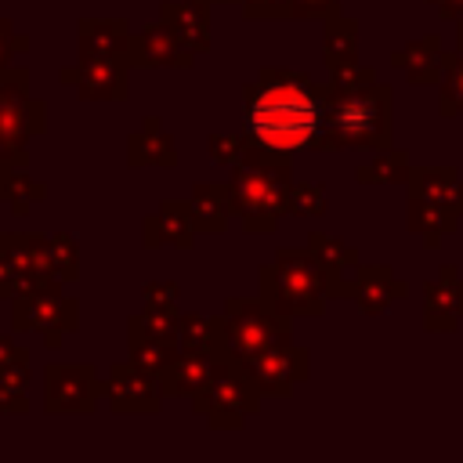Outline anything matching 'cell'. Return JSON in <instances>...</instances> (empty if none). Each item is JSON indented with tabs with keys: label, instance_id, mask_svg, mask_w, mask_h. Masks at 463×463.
<instances>
[{
	"label": "cell",
	"instance_id": "cell-1",
	"mask_svg": "<svg viewBox=\"0 0 463 463\" xmlns=\"http://www.w3.org/2000/svg\"><path fill=\"white\" fill-rule=\"evenodd\" d=\"M326 83L289 65H260L242 87V163L293 170L300 148L318 152Z\"/></svg>",
	"mask_w": 463,
	"mask_h": 463
},
{
	"label": "cell",
	"instance_id": "cell-2",
	"mask_svg": "<svg viewBox=\"0 0 463 463\" xmlns=\"http://www.w3.org/2000/svg\"><path fill=\"white\" fill-rule=\"evenodd\" d=\"M394 145V90L387 83H369L340 90L326 83V116L318 152H380Z\"/></svg>",
	"mask_w": 463,
	"mask_h": 463
},
{
	"label": "cell",
	"instance_id": "cell-3",
	"mask_svg": "<svg viewBox=\"0 0 463 463\" xmlns=\"http://www.w3.org/2000/svg\"><path fill=\"white\" fill-rule=\"evenodd\" d=\"M257 297L289 318H322L329 307L326 275L307 253V246H282L257 271Z\"/></svg>",
	"mask_w": 463,
	"mask_h": 463
},
{
	"label": "cell",
	"instance_id": "cell-4",
	"mask_svg": "<svg viewBox=\"0 0 463 463\" xmlns=\"http://www.w3.org/2000/svg\"><path fill=\"white\" fill-rule=\"evenodd\" d=\"M228 181L232 217L246 235H268L286 217V192L293 184V170H268L253 163H235Z\"/></svg>",
	"mask_w": 463,
	"mask_h": 463
},
{
	"label": "cell",
	"instance_id": "cell-5",
	"mask_svg": "<svg viewBox=\"0 0 463 463\" xmlns=\"http://www.w3.org/2000/svg\"><path fill=\"white\" fill-rule=\"evenodd\" d=\"M188 402H192V412L210 430H242L246 420H253L260 412L264 394L257 391V383L250 380V373L239 362L217 358L210 383L199 394H192Z\"/></svg>",
	"mask_w": 463,
	"mask_h": 463
},
{
	"label": "cell",
	"instance_id": "cell-6",
	"mask_svg": "<svg viewBox=\"0 0 463 463\" xmlns=\"http://www.w3.org/2000/svg\"><path fill=\"white\" fill-rule=\"evenodd\" d=\"M221 329H224V336H221L217 358H232V362L246 365L264 347L293 336V318L271 311L260 297H228L224 311H221Z\"/></svg>",
	"mask_w": 463,
	"mask_h": 463
},
{
	"label": "cell",
	"instance_id": "cell-7",
	"mask_svg": "<svg viewBox=\"0 0 463 463\" xmlns=\"http://www.w3.org/2000/svg\"><path fill=\"white\" fill-rule=\"evenodd\" d=\"M11 329L33 333L51 351H58L61 340L80 329V300L69 293V286L18 293V297H11Z\"/></svg>",
	"mask_w": 463,
	"mask_h": 463
},
{
	"label": "cell",
	"instance_id": "cell-8",
	"mask_svg": "<svg viewBox=\"0 0 463 463\" xmlns=\"http://www.w3.org/2000/svg\"><path fill=\"white\" fill-rule=\"evenodd\" d=\"M105 398V376L90 362H51L43 365V412L51 416H90Z\"/></svg>",
	"mask_w": 463,
	"mask_h": 463
},
{
	"label": "cell",
	"instance_id": "cell-9",
	"mask_svg": "<svg viewBox=\"0 0 463 463\" xmlns=\"http://www.w3.org/2000/svg\"><path fill=\"white\" fill-rule=\"evenodd\" d=\"M242 369L250 373V380L257 383V391L264 398H289L311 376V354L293 336H286V340L264 347L260 354H253Z\"/></svg>",
	"mask_w": 463,
	"mask_h": 463
},
{
	"label": "cell",
	"instance_id": "cell-10",
	"mask_svg": "<svg viewBox=\"0 0 463 463\" xmlns=\"http://www.w3.org/2000/svg\"><path fill=\"white\" fill-rule=\"evenodd\" d=\"M58 80L76 90L80 101H123L130 94V61L105 54H76L58 69Z\"/></svg>",
	"mask_w": 463,
	"mask_h": 463
},
{
	"label": "cell",
	"instance_id": "cell-11",
	"mask_svg": "<svg viewBox=\"0 0 463 463\" xmlns=\"http://www.w3.org/2000/svg\"><path fill=\"white\" fill-rule=\"evenodd\" d=\"M47 130V101L4 98L0 101V166H29V137Z\"/></svg>",
	"mask_w": 463,
	"mask_h": 463
},
{
	"label": "cell",
	"instance_id": "cell-12",
	"mask_svg": "<svg viewBox=\"0 0 463 463\" xmlns=\"http://www.w3.org/2000/svg\"><path fill=\"white\" fill-rule=\"evenodd\" d=\"M166 394L156 376L141 373L130 362H112L105 373V405L116 416H156Z\"/></svg>",
	"mask_w": 463,
	"mask_h": 463
},
{
	"label": "cell",
	"instance_id": "cell-13",
	"mask_svg": "<svg viewBox=\"0 0 463 463\" xmlns=\"http://www.w3.org/2000/svg\"><path fill=\"white\" fill-rule=\"evenodd\" d=\"M127 61H130V69H192L195 51H188L177 40V33L159 18L152 25L134 29L130 47H127Z\"/></svg>",
	"mask_w": 463,
	"mask_h": 463
},
{
	"label": "cell",
	"instance_id": "cell-14",
	"mask_svg": "<svg viewBox=\"0 0 463 463\" xmlns=\"http://www.w3.org/2000/svg\"><path fill=\"white\" fill-rule=\"evenodd\" d=\"M463 322V275L456 264H441L434 279L423 282V329L456 333Z\"/></svg>",
	"mask_w": 463,
	"mask_h": 463
},
{
	"label": "cell",
	"instance_id": "cell-15",
	"mask_svg": "<svg viewBox=\"0 0 463 463\" xmlns=\"http://www.w3.org/2000/svg\"><path fill=\"white\" fill-rule=\"evenodd\" d=\"M0 253L14 264L18 271V293H36V289H54L61 286L51 268H47V239L29 235V232H0ZM14 293V297H18Z\"/></svg>",
	"mask_w": 463,
	"mask_h": 463
},
{
	"label": "cell",
	"instance_id": "cell-16",
	"mask_svg": "<svg viewBox=\"0 0 463 463\" xmlns=\"http://www.w3.org/2000/svg\"><path fill=\"white\" fill-rule=\"evenodd\" d=\"M304 246L326 275L329 300H351V279H354V268L362 264V253L351 242H344L336 235H326V232H311L304 239Z\"/></svg>",
	"mask_w": 463,
	"mask_h": 463
},
{
	"label": "cell",
	"instance_id": "cell-17",
	"mask_svg": "<svg viewBox=\"0 0 463 463\" xmlns=\"http://www.w3.org/2000/svg\"><path fill=\"white\" fill-rule=\"evenodd\" d=\"M195 221L188 210V199H163L159 210L141 217V246L145 250H159V246H174V250H192L195 246Z\"/></svg>",
	"mask_w": 463,
	"mask_h": 463
},
{
	"label": "cell",
	"instance_id": "cell-18",
	"mask_svg": "<svg viewBox=\"0 0 463 463\" xmlns=\"http://www.w3.org/2000/svg\"><path fill=\"white\" fill-rule=\"evenodd\" d=\"M405 297H409V282L398 279L387 264H358V268H354L351 300L358 304L362 315L376 318V315H383L394 300H405Z\"/></svg>",
	"mask_w": 463,
	"mask_h": 463
},
{
	"label": "cell",
	"instance_id": "cell-19",
	"mask_svg": "<svg viewBox=\"0 0 463 463\" xmlns=\"http://www.w3.org/2000/svg\"><path fill=\"white\" fill-rule=\"evenodd\" d=\"M391 65L402 69L412 87H430V83H438L441 72H445V47H441V36H438V33H427V36H416V40L402 43L398 51H391Z\"/></svg>",
	"mask_w": 463,
	"mask_h": 463
},
{
	"label": "cell",
	"instance_id": "cell-20",
	"mask_svg": "<svg viewBox=\"0 0 463 463\" xmlns=\"http://www.w3.org/2000/svg\"><path fill=\"white\" fill-rule=\"evenodd\" d=\"M127 166L134 170H145V166L174 170L177 166V145L170 130L159 123V116H145V123L134 134H127Z\"/></svg>",
	"mask_w": 463,
	"mask_h": 463
},
{
	"label": "cell",
	"instance_id": "cell-21",
	"mask_svg": "<svg viewBox=\"0 0 463 463\" xmlns=\"http://www.w3.org/2000/svg\"><path fill=\"white\" fill-rule=\"evenodd\" d=\"M188 210L195 221L199 235H221L228 232L232 217V195H228V181H195L188 192Z\"/></svg>",
	"mask_w": 463,
	"mask_h": 463
},
{
	"label": "cell",
	"instance_id": "cell-22",
	"mask_svg": "<svg viewBox=\"0 0 463 463\" xmlns=\"http://www.w3.org/2000/svg\"><path fill=\"white\" fill-rule=\"evenodd\" d=\"M463 213L449 203H434V199H409V210H405V224L409 232L427 246V250H438L456 228H459Z\"/></svg>",
	"mask_w": 463,
	"mask_h": 463
},
{
	"label": "cell",
	"instance_id": "cell-23",
	"mask_svg": "<svg viewBox=\"0 0 463 463\" xmlns=\"http://www.w3.org/2000/svg\"><path fill=\"white\" fill-rule=\"evenodd\" d=\"M159 18L177 33V40L188 51H195V54L210 51V4H203V0H163Z\"/></svg>",
	"mask_w": 463,
	"mask_h": 463
},
{
	"label": "cell",
	"instance_id": "cell-24",
	"mask_svg": "<svg viewBox=\"0 0 463 463\" xmlns=\"http://www.w3.org/2000/svg\"><path fill=\"white\" fill-rule=\"evenodd\" d=\"M130 25L123 18H90L83 14L76 22V54H105V58H127L130 47Z\"/></svg>",
	"mask_w": 463,
	"mask_h": 463
},
{
	"label": "cell",
	"instance_id": "cell-25",
	"mask_svg": "<svg viewBox=\"0 0 463 463\" xmlns=\"http://www.w3.org/2000/svg\"><path fill=\"white\" fill-rule=\"evenodd\" d=\"M409 199H434L449 203L463 213V177L456 166H412L405 181Z\"/></svg>",
	"mask_w": 463,
	"mask_h": 463
},
{
	"label": "cell",
	"instance_id": "cell-26",
	"mask_svg": "<svg viewBox=\"0 0 463 463\" xmlns=\"http://www.w3.org/2000/svg\"><path fill=\"white\" fill-rule=\"evenodd\" d=\"M213 362H217L213 354H184V351H177V358L159 376L163 394L166 398H192V394H199L210 383V376H213Z\"/></svg>",
	"mask_w": 463,
	"mask_h": 463
},
{
	"label": "cell",
	"instance_id": "cell-27",
	"mask_svg": "<svg viewBox=\"0 0 463 463\" xmlns=\"http://www.w3.org/2000/svg\"><path fill=\"white\" fill-rule=\"evenodd\" d=\"M322 61H326V69L358 61V22L347 18L344 11L322 22Z\"/></svg>",
	"mask_w": 463,
	"mask_h": 463
},
{
	"label": "cell",
	"instance_id": "cell-28",
	"mask_svg": "<svg viewBox=\"0 0 463 463\" xmlns=\"http://www.w3.org/2000/svg\"><path fill=\"white\" fill-rule=\"evenodd\" d=\"M47 199V184L29 174V166H0V203L11 206V213L29 217L33 203Z\"/></svg>",
	"mask_w": 463,
	"mask_h": 463
},
{
	"label": "cell",
	"instance_id": "cell-29",
	"mask_svg": "<svg viewBox=\"0 0 463 463\" xmlns=\"http://www.w3.org/2000/svg\"><path fill=\"white\" fill-rule=\"evenodd\" d=\"M409 170H412L409 152L391 145V148L373 152V159L354 170V181L358 184H369V188H376V184H405L409 181Z\"/></svg>",
	"mask_w": 463,
	"mask_h": 463
},
{
	"label": "cell",
	"instance_id": "cell-30",
	"mask_svg": "<svg viewBox=\"0 0 463 463\" xmlns=\"http://www.w3.org/2000/svg\"><path fill=\"white\" fill-rule=\"evenodd\" d=\"M221 318L217 315H181V333H177V351L184 354H221Z\"/></svg>",
	"mask_w": 463,
	"mask_h": 463
},
{
	"label": "cell",
	"instance_id": "cell-31",
	"mask_svg": "<svg viewBox=\"0 0 463 463\" xmlns=\"http://www.w3.org/2000/svg\"><path fill=\"white\" fill-rule=\"evenodd\" d=\"M174 358H177V344H170V340H156V336H145V333L127 329V362L137 365L141 373H148V376L159 380L163 369H166Z\"/></svg>",
	"mask_w": 463,
	"mask_h": 463
},
{
	"label": "cell",
	"instance_id": "cell-32",
	"mask_svg": "<svg viewBox=\"0 0 463 463\" xmlns=\"http://www.w3.org/2000/svg\"><path fill=\"white\" fill-rule=\"evenodd\" d=\"M438 116H463V51H445V72L438 80Z\"/></svg>",
	"mask_w": 463,
	"mask_h": 463
},
{
	"label": "cell",
	"instance_id": "cell-33",
	"mask_svg": "<svg viewBox=\"0 0 463 463\" xmlns=\"http://www.w3.org/2000/svg\"><path fill=\"white\" fill-rule=\"evenodd\" d=\"M47 268L61 286H76L80 279V242L69 232H58L47 239Z\"/></svg>",
	"mask_w": 463,
	"mask_h": 463
},
{
	"label": "cell",
	"instance_id": "cell-34",
	"mask_svg": "<svg viewBox=\"0 0 463 463\" xmlns=\"http://www.w3.org/2000/svg\"><path fill=\"white\" fill-rule=\"evenodd\" d=\"M329 210V195L326 184L315 181H293L286 192V213L289 217H322Z\"/></svg>",
	"mask_w": 463,
	"mask_h": 463
},
{
	"label": "cell",
	"instance_id": "cell-35",
	"mask_svg": "<svg viewBox=\"0 0 463 463\" xmlns=\"http://www.w3.org/2000/svg\"><path fill=\"white\" fill-rule=\"evenodd\" d=\"M127 329L145 333V336H156V340H170V344H177V333H181V315L137 311V315H130V318H127Z\"/></svg>",
	"mask_w": 463,
	"mask_h": 463
},
{
	"label": "cell",
	"instance_id": "cell-36",
	"mask_svg": "<svg viewBox=\"0 0 463 463\" xmlns=\"http://www.w3.org/2000/svg\"><path fill=\"white\" fill-rule=\"evenodd\" d=\"M177 297H181V289H177V282L174 279H156V282H145L141 286V300H145V311H159V315H181L177 311Z\"/></svg>",
	"mask_w": 463,
	"mask_h": 463
},
{
	"label": "cell",
	"instance_id": "cell-37",
	"mask_svg": "<svg viewBox=\"0 0 463 463\" xmlns=\"http://www.w3.org/2000/svg\"><path fill=\"white\" fill-rule=\"evenodd\" d=\"M206 152L213 166H235L242 163V134H210L206 137Z\"/></svg>",
	"mask_w": 463,
	"mask_h": 463
},
{
	"label": "cell",
	"instance_id": "cell-38",
	"mask_svg": "<svg viewBox=\"0 0 463 463\" xmlns=\"http://www.w3.org/2000/svg\"><path fill=\"white\" fill-rule=\"evenodd\" d=\"M29 47H33V40L22 29H14L11 18H0V72L7 65H14L18 54H29Z\"/></svg>",
	"mask_w": 463,
	"mask_h": 463
},
{
	"label": "cell",
	"instance_id": "cell-39",
	"mask_svg": "<svg viewBox=\"0 0 463 463\" xmlns=\"http://www.w3.org/2000/svg\"><path fill=\"white\" fill-rule=\"evenodd\" d=\"M329 83L340 87V90L369 87V83H376V69L358 58V61H347V65H340V69H329Z\"/></svg>",
	"mask_w": 463,
	"mask_h": 463
},
{
	"label": "cell",
	"instance_id": "cell-40",
	"mask_svg": "<svg viewBox=\"0 0 463 463\" xmlns=\"http://www.w3.org/2000/svg\"><path fill=\"white\" fill-rule=\"evenodd\" d=\"M242 14H246L250 22L293 18V0H242Z\"/></svg>",
	"mask_w": 463,
	"mask_h": 463
},
{
	"label": "cell",
	"instance_id": "cell-41",
	"mask_svg": "<svg viewBox=\"0 0 463 463\" xmlns=\"http://www.w3.org/2000/svg\"><path fill=\"white\" fill-rule=\"evenodd\" d=\"M333 14H340V0H293V18L326 22Z\"/></svg>",
	"mask_w": 463,
	"mask_h": 463
},
{
	"label": "cell",
	"instance_id": "cell-42",
	"mask_svg": "<svg viewBox=\"0 0 463 463\" xmlns=\"http://www.w3.org/2000/svg\"><path fill=\"white\" fill-rule=\"evenodd\" d=\"M29 380H33L29 358H25V362H7V365H0V387H4V391H25Z\"/></svg>",
	"mask_w": 463,
	"mask_h": 463
},
{
	"label": "cell",
	"instance_id": "cell-43",
	"mask_svg": "<svg viewBox=\"0 0 463 463\" xmlns=\"http://www.w3.org/2000/svg\"><path fill=\"white\" fill-rule=\"evenodd\" d=\"M33 405L25 398V391H4L0 387V416H25Z\"/></svg>",
	"mask_w": 463,
	"mask_h": 463
},
{
	"label": "cell",
	"instance_id": "cell-44",
	"mask_svg": "<svg viewBox=\"0 0 463 463\" xmlns=\"http://www.w3.org/2000/svg\"><path fill=\"white\" fill-rule=\"evenodd\" d=\"M18 293V271H14V264L0 253V300H11Z\"/></svg>",
	"mask_w": 463,
	"mask_h": 463
},
{
	"label": "cell",
	"instance_id": "cell-45",
	"mask_svg": "<svg viewBox=\"0 0 463 463\" xmlns=\"http://www.w3.org/2000/svg\"><path fill=\"white\" fill-rule=\"evenodd\" d=\"M29 358V347H18L7 333H0V365H7V362H25Z\"/></svg>",
	"mask_w": 463,
	"mask_h": 463
},
{
	"label": "cell",
	"instance_id": "cell-46",
	"mask_svg": "<svg viewBox=\"0 0 463 463\" xmlns=\"http://www.w3.org/2000/svg\"><path fill=\"white\" fill-rule=\"evenodd\" d=\"M445 22H456V18H463V0H427Z\"/></svg>",
	"mask_w": 463,
	"mask_h": 463
},
{
	"label": "cell",
	"instance_id": "cell-47",
	"mask_svg": "<svg viewBox=\"0 0 463 463\" xmlns=\"http://www.w3.org/2000/svg\"><path fill=\"white\" fill-rule=\"evenodd\" d=\"M456 51H463V18H456Z\"/></svg>",
	"mask_w": 463,
	"mask_h": 463
},
{
	"label": "cell",
	"instance_id": "cell-48",
	"mask_svg": "<svg viewBox=\"0 0 463 463\" xmlns=\"http://www.w3.org/2000/svg\"><path fill=\"white\" fill-rule=\"evenodd\" d=\"M203 4H242V0H203Z\"/></svg>",
	"mask_w": 463,
	"mask_h": 463
}]
</instances>
